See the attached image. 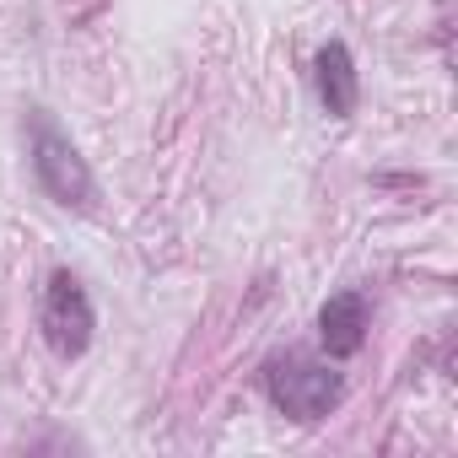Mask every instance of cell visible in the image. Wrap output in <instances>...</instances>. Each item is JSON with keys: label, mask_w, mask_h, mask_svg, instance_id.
I'll list each match as a JSON object with an SVG mask.
<instances>
[{"label": "cell", "mask_w": 458, "mask_h": 458, "mask_svg": "<svg viewBox=\"0 0 458 458\" xmlns=\"http://www.w3.org/2000/svg\"><path fill=\"white\" fill-rule=\"evenodd\" d=\"M33 173L44 183V194L65 210H87L98 199V183H92V167L87 157L76 151V140L65 130H55L49 119H33Z\"/></svg>", "instance_id": "1"}, {"label": "cell", "mask_w": 458, "mask_h": 458, "mask_svg": "<svg viewBox=\"0 0 458 458\" xmlns=\"http://www.w3.org/2000/svg\"><path fill=\"white\" fill-rule=\"evenodd\" d=\"M313 65H318V103H324V114H329V119H351L356 103H361L351 49H345V44H324Z\"/></svg>", "instance_id": "5"}, {"label": "cell", "mask_w": 458, "mask_h": 458, "mask_svg": "<svg viewBox=\"0 0 458 458\" xmlns=\"http://www.w3.org/2000/svg\"><path fill=\"white\" fill-rule=\"evenodd\" d=\"M38 324H44V340L55 356L76 361L87 345H92V329H98V313H92V297L87 286L71 276V270H55L49 286H44V302H38Z\"/></svg>", "instance_id": "3"}, {"label": "cell", "mask_w": 458, "mask_h": 458, "mask_svg": "<svg viewBox=\"0 0 458 458\" xmlns=\"http://www.w3.org/2000/svg\"><path fill=\"white\" fill-rule=\"evenodd\" d=\"M265 388H270L276 410L292 415V420H324V415L340 404V394H345L340 372L324 367V361H308V356H281V361H270Z\"/></svg>", "instance_id": "2"}, {"label": "cell", "mask_w": 458, "mask_h": 458, "mask_svg": "<svg viewBox=\"0 0 458 458\" xmlns=\"http://www.w3.org/2000/svg\"><path fill=\"white\" fill-rule=\"evenodd\" d=\"M318 340L335 361L356 356L367 345V297L361 292H335L324 308H318Z\"/></svg>", "instance_id": "4"}]
</instances>
